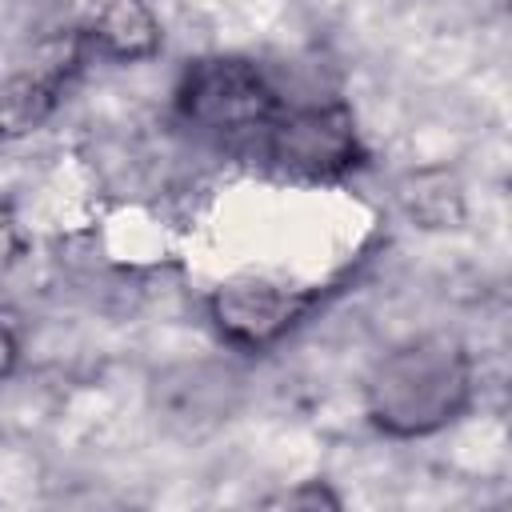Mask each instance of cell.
<instances>
[{
	"instance_id": "10",
	"label": "cell",
	"mask_w": 512,
	"mask_h": 512,
	"mask_svg": "<svg viewBox=\"0 0 512 512\" xmlns=\"http://www.w3.org/2000/svg\"><path fill=\"white\" fill-rule=\"evenodd\" d=\"M276 504H336V496H328L320 484H312V488H296V492H284Z\"/></svg>"
},
{
	"instance_id": "3",
	"label": "cell",
	"mask_w": 512,
	"mask_h": 512,
	"mask_svg": "<svg viewBox=\"0 0 512 512\" xmlns=\"http://www.w3.org/2000/svg\"><path fill=\"white\" fill-rule=\"evenodd\" d=\"M256 152L272 172L304 184H328L364 164L356 116L340 100L280 108L264 128Z\"/></svg>"
},
{
	"instance_id": "6",
	"label": "cell",
	"mask_w": 512,
	"mask_h": 512,
	"mask_svg": "<svg viewBox=\"0 0 512 512\" xmlns=\"http://www.w3.org/2000/svg\"><path fill=\"white\" fill-rule=\"evenodd\" d=\"M240 380L224 364H180L156 380V408L168 424H184L188 432H204L236 408Z\"/></svg>"
},
{
	"instance_id": "8",
	"label": "cell",
	"mask_w": 512,
	"mask_h": 512,
	"mask_svg": "<svg viewBox=\"0 0 512 512\" xmlns=\"http://www.w3.org/2000/svg\"><path fill=\"white\" fill-rule=\"evenodd\" d=\"M400 204L412 220L424 228H452L464 208H460V184L452 172H412L400 180Z\"/></svg>"
},
{
	"instance_id": "2",
	"label": "cell",
	"mask_w": 512,
	"mask_h": 512,
	"mask_svg": "<svg viewBox=\"0 0 512 512\" xmlns=\"http://www.w3.org/2000/svg\"><path fill=\"white\" fill-rule=\"evenodd\" d=\"M176 120L212 144H260L284 108L268 72L244 56H204L180 72L172 92Z\"/></svg>"
},
{
	"instance_id": "4",
	"label": "cell",
	"mask_w": 512,
	"mask_h": 512,
	"mask_svg": "<svg viewBox=\"0 0 512 512\" xmlns=\"http://www.w3.org/2000/svg\"><path fill=\"white\" fill-rule=\"evenodd\" d=\"M312 308V292L268 276H232L208 292V320L236 352H264L280 344Z\"/></svg>"
},
{
	"instance_id": "5",
	"label": "cell",
	"mask_w": 512,
	"mask_h": 512,
	"mask_svg": "<svg viewBox=\"0 0 512 512\" xmlns=\"http://www.w3.org/2000/svg\"><path fill=\"white\" fill-rule=\"evenodd\" d=\"M76 40L84 56L140 64L160 52L164 28H160V16L148 8V0H92Z\"/></svg>"
},
{
	"instance_id": "7",
	"label": "cell",
	"mask_w": 512,
	"mask_h": 512,
	"mask_svg": "<svg viewBox=\"0 0 512 512\" xmlns=\"http://www.w3.org/2000/svg\"><path fill=\"white\" fill-rule=\"evenodd\" d=\"M72 64H44L0 80V140H20L52 120Z\"/></svg>"
},
{
	"instance_id": "1",
	"label": "cell",
	"mask_w": 512,
	"mask_h": 512,
	"mask_svg": "<svg viewBox=\"0 0 512 512\" xmlns=\"http://www.w3.org/2000/svg\"><path fill=\"white\" fill-rule=\"evenodd\" d=\"M476 392L472 356L460 340L432 332L384 352L364 380V412L372 428L396 440L436 436L456 424Z\"/></svg>"
},
{
	"instance_id": "9",
	"label": "cell",
	"mask_w": 512,
	"mask_h": 512,
	"mask_svg": "<svg viewBox=\"0 0 512 512\" xmlns=\"http://www.w3.org/2000/svg\"><path fill=\"white\" fill-rule=\"evenodd\" d=\"M16 360H20V344H16V332L0 320V384L16 372Z\"/></svg>"
}]
</instances>
